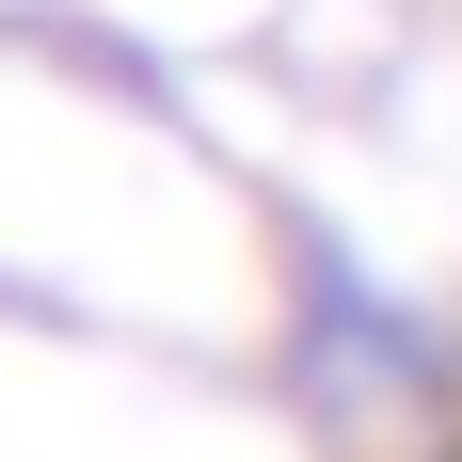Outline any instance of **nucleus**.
Wrapping results in <instances>:
<instances>
[]
</instances>
